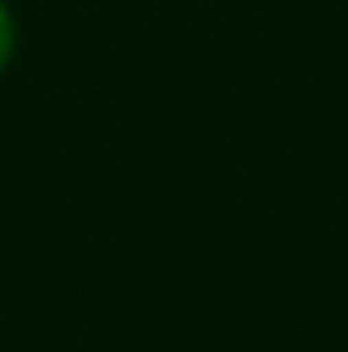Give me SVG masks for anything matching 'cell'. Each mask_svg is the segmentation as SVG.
Listing matches in <instances>:
<instances>
[{
    "label": "cell",
    "instance_id": "1",
    "mask_svg": "<svg viewBox=\"0 0 348 352\" xmlns=\"http://www.w3.org/2000/svg\"><path fill=\"white\" fill-rule=\"evenodd\" d=\"M8 45H12V25H8V12L0 8V66L8 58Z\"/></svg>",
    "mask_w": 348,
    "mask_h": 352
}]
</instances>
